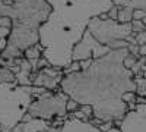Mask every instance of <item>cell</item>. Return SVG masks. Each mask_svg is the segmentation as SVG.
Returning <instances> with one entry per match:
<instances>
[{
  "mask_svg": "<svg viewBox=\"0 0 146 132\" xmlns=\"http://www.w3.org/2000/svg\"><path fill=\"white\" fill-rule=\"evenodd\" d=\"M129 49H114L91 59L86 68L63 76L60 90L69 98L92 107V117L101 122H120L130 110L123 100L126 92H136L135 74L124 66Z\"/></svg>",
  "mask_w": 146,
  "mask_h": 132,
  "instance_id": "6da1fadb",
  "label": "cell"
},
{
  "mask_svg": "<svg viewBox=\"0 0 146 132\" xmlns=\"http://www.w3.org/2000/svg\"><path fill=\"white\" fill-rule=\"evenodd\" d=\"M51 13L40 27L42 56L51 66L64 69L72 63L75 46L86 32L89 21L114 6L113 0H47Z\"/></svg>",
  "mask_w": 146,
  "mask_h": 132,
  "instance_id": "7a4b0ae2",
  "label": "cell"
},
{
  "mask_svg": "<svg viewBox=\"0 0 146 132\" xmlns=\"http://www.w3.org/2000/svg\"><path fill=\"white\" fill-rule=\"evenodd\" d=\"M51 13L47 0H0V18L12 22L7 46L0 53L5 60L23 57L28 47L40 43V27Z\"/></svg>",
  "mask_w": 146,
  "mask_h": 132,
  "instance_id": "3957f363",
  "label": "cell"
},
{
  "mask_svg": "<svg viewBox=\"0 0 146 132\" xmlns=\"http://www.w3.org/2000/svg\"><path fill=\"white\" fill-rule=\"evenodd\" d=\"M44 91V87L19 85L18 81L0 82V131L12 132L22 121L31 101Z\"/></svg>",
  "mask_w": 146,
  "mask_h": 132,
  "instance_id": "277c9868",
  "label": "cell"
},
{
  "mask_svg": "<svg viewBox=\"0 0 146 132\" xmlns=\"http://www.w3.org/2000/svg\"><path fill=\"white\" fill-rule=\"evenodd\" d=\"M88 31L101 44L108 46L111 50L124 49V47H129L130 43H135L131 22L121 23L111 18L102 19L101 16H94L89 21Z\"/></svg>",
  "mask_w": 146,
  "mask_h": 132,
  "instance_id": "5b68a950",
  "label": "cell"
},
{
  "mask_svg": "<svg viewBox=\"0 0 146 132\" xmlns=\"http://www.w3.org/2000/svg\"><path fill=\"white\" fill-rule=\"evenodd\" d=\"M67 101L69 95L62 90L50 91L45 90L42 94L36 95L28 106V113L32 117L44 119V121H54L57 117L67 116Z\"/></svg>",
  "mask_w": 146,
  "mask_h": 132,
  "instance_id": "8992f818",
  "label": "cell"
},
{
  "mask_svg": "<svg viewBox=\"0 0 146 132\" xmlns=\"http://www.w3.org/2000/svg\"><path fill=\"white\" fill-rule=\"evenodd\" d=\"M110 50H111V49H110L108 46L101 44V43L86 29V32L83 34L82 40L75 46V49H73L72 60L83 62V60H89V59H98V57L107 54Z\"/></svg>",
  "mask_w": 146,
  "mask_h": 132,
  "instance_id": "52a82bcc",
  "label": "cell"
},
{
  "mask_svg": "<svg viewBox=\"0 0 146 132\" xmlns=\"http://www.w3.org/2000/svg\"><path fill=\"white\" fill-rule=\"evenodd\" d=\"M121 132H146V101L136 104L120 121Z\"/></svg>",
  "mask_w": 146,
  "mask_h": 132,
  "instance_id": "ba28073f",
  "label": "cell"
},
{
  "mask_svg": "<svg viewBox=\"0 0 146 132\" xmlns=\"http://www.w3.org/2000/svg\"><path fill=\"white\" fill-rule=\"evenodd\" d=\"M58 132H102V131L100 129V126L94 125L91 121H80L72 113H67Z\"/></svg>",
  "mask_w": 146,
  "mask_h": 132,
  "instance_id": "9c48e42d",
  "label": "cell"
},
{
  "mask_svg": "<svg viewBox=\"0 0 146 132\" xmlns=\"http://www.w3.org/2000/svg\"><path fill=\"white\" fill-rule=\"evenodd\" d=\"M63 76H51V75L45 74L42 69H40L38 72H36L35 79L32 81V85H35V87H44L45 90L56 91V90H60V82H62Z\"/></svg>",
  "mask_w": 146,
  "mask_h": 132,
  "instance_id": "30bf717a",
  "label": "cell"
},
{
  "mask_svg": "<svg viewBox=\"0 0 146 132\" xmlns=\"http://www.w3.org/2000/svg\"><path fill=\"white\" fill-rule=\"evenodd\" d=\"M51 125L50 121H44V119L32 117L28 122H19L12 132H45V129Z\"/></svg>",
  "mask_w": 146,
  "mask_h": 132,
  "instance_id": "8fae6325",
  "label": "cell"
},
{
  "mask_svg": "<svg viewBox=\"0 0 146 132\" xmlns=\"http://www.w3.org/2000/svg\"><path fill=\"white\" fill-rule=\"evenodd\" d=\"M133 13H135V7L131 6H118V18L117 21L121 23H127L133 21Z\"/></svg>",
  "mask_w": 146,
  "mask_h": 132,
  "instance_id": "7c38bea8",
  "label": "cell"
},
{
  "mask_svg": "<svg viewBox=\"0 0 146 132\" xmlns=\"http://www.w3.org/2000/svg\"><path fill=\"white\" fill-rule=\"evenodd\" d=\"M23 57L28 59V60H38V59L42 57V47L41 44H35V46H31L28 49L23 52Z\"/></svg>",
  "mask_w": 146,
  "mask_h": 132,
  "instance_id": "4fadbf2b",
  "label": "cell"
},
{
  "mask_svg": "<svg viewBox=\"0 0 146 132\" xmlns=\"http://www.w3.org/2000/svg\"><path fill=\"white\" fill-rule=\"evenodd\" d=\"M113 3L117 6H131L146 12V0H113Z\"/></svg>",
  "mask_w": 146,
  "mask_h": 132,
  "instance_id": "5bb4252c",
  "label": "cell"
},
{
  "mask_svg": "<svg viewBox=\"0 0 146 132\" xmlns=\"http://www.w3.org/2000/svg\"><path fill=\"white\" fill-rule=\"evenodd\" d=\"M135 82H136V94L140 97H146V78L142 75V72L135 75Z\"/></svg>",
  "mask_w": 146,
  "mask_h": 132,
  "instance_id": "9a60e30c",
  "label": "cell"
},
{
  "mask_svg": "<svg viewBox=\"0 0 146 132\" xmlns=\"http://www.w3.org/2000/svg\"><path fill=\"white\" fill-rule=\"evenodd\" d=\"M80 69H82L80 62H78V60H72V63H70L67 68L63 69V74L67 75V74H72V72H78V70H80Z\"/></svg>",
  "mask_w": 146,
  "mask_h": 132,
  "instance_id": "2e32d148",
  "label": "cell"
},
{
  "mask_svg": "<svg viewBox=\"0 0 146 132\" xmlns=\"http://www.w3.org/2000/svg\"><path fill=\"white\" fill-rule=\"evenodd\" d=\"M137 59H139V56L133 54V53H129V54L124 57V66L129 68V69H131V66L137 62Z\"/></svg>",
  "mask_w": 146,
  "mask_h": 132,
  "instance_id": "e0dca14e",
  "label": "cell"
},
{
  "mask_svg": "<svg viewBox=\"0 0 146 132\" xmlns=\"http://www.w3.org/2000/svg\"><path fill=\"white\" fill-rule=\"evenodd\" d=\"M131 28H133V34H136V32L145 31V29H146V25L143 23V21L133 19V21H131Z\"/></svg>",
  "mask_w": 146,
  "mask_h": 132,
  "instance_id": "ac0fdd59",
  "label": "cell"
},
{
  "mask_svg": "<svg viewBox=\"0 0 146 132\" xmlns=\"http://www.w3.org/2000/svg\"><path fill=\"white\" fill-rule=\"evenodd\" d=\"M133 35H135V43L136 44L142 46V44L146 43V29L145 31H140V32H136V34H133Z\"/></svg>",
  "mask_w": 146,
  "mask_h": 132,
  "instance_id": "d6986e66",
  "label": "cell"
},
{
  "mask_svg": "<svg viewBox=\"0 0 146 132\" xmlns=\"http://www.w3.org/2000/svg\"><path fill=\"white\" fill-rule=\"evenodd\" d=\"M78 109H79V103L75 101V100H72V98H69V101H67V113H73Z\"/></svg>",
  "mask_w": 146,
  "mask_h": 132,
  "instance_id": "ffe728a7",
  "label": "cell"
},
{
  "mask_svg": "<svg viewBox=\"0 0 146 132\" xmlns=\"http://www.w3.org/2000/svg\"><path fill=\"white\" fill-rule=\"evenodd\" d=\"M107 16L117 21V18H118V6H117V5H114L111 9H110V10L107 12Z\"/></svg>",
  "mask_w": 146,
  "mask_h": 132,
  "instance_id": "44dd1931",
  "label": "cell"
},
{
  "mask_svg": "<svg viewBox=\"0 0 146 132\" xmlns=\"http://www.w3.org/2000/svg\"><path fill=\"white\" fill-rule=\"evenodd\" d=\"M79 109L86 115L88 117H92V115H94V110H92V107L91 106H88V104H80L79 106Z\"/></svg>",
  "mask_w": 146,
  "mask_h": 132,
  "instance_id": "7402d4cb",
  "label": "cell"
},
{
  "mask_svg": "<svg viewBox=\"0 0 146 132\" xmlns=\"http://www.w3.org/2000/svg\"><path fill=\"white\" fill-rule=\"evenodd\" d=\"M143 18H146V12L142 10V9H135V13H133V19L142 21Z\"/></svg>",
  "mask_w": 146,
  "mask_h": 132,
  "instance_id": "603a6c76",
  "label": "cell"
},
{
  "mask_svg": "<svg viewBox=\"0 0 146 132\" xmlns=\"http://www.w3.org/2000/svg\"><path fill=\"white\" fill-rule=\"evenodd\" d=\"M111 126H114V122H113V121H108V122H102V123L100 125V129H101L102 132H107Z\"/></svg>",
  "mask_w": 146,
  "mask_h": 132,
  "instance_id": "cb8c5ba5",
  "label": "cell"
},
{
  "mask_svg": "<svg viewBox=\"0 0 146 132\" xmlns=\"http://www.w3.org/2000/svg\"><path fill=\"white\" fill-rule=\"evenodd\" d=\"M9 32H10V28H6V27H0V40H2V38H7Z\"/></svg>",
  "mask_w": 146,
  "mask_h": 132,
  "instance_id": "d4e9b609",
  "label": "cell"
},
{
  "mask_svg": "<svg viewBox=\"0 0 146 132\" xmlns=\"http://www.w3.org/2000/svg\"><path fill=\"white\" fill-rule=\"evenodd\" d=\"M0 27H6V28H10L12 27V22L9 18H0Z\"/></svg>",
  "mask_w": 146,
  "mask_h": 132,
  "instance_id": "484cf974",
  "label": "cell"
},
{
  "mask_svg": "<svg viewBox=\"0 0 146 132\" xmlns=\"http://www.w3.org/2000/svg\"><path fill=\"white\" fill-rule=\"evenodd\" d=\"M5 65L12 66V65H13V60H5V59L2 57V54H0V66H5Z\"/></svg>",
  "mask_w": 146,
  "mask_h": 132,
  "instance_id": "4316f807",
  "label": "cell"
},
{
  "mask_svg": "<svg viewBox=\"0 0 146 132\" xmlns=\"http://www.w3.org/2000/svg\"><path fill=\"white\" fill-rule=\"evenodd\" d=\"M107 132H121V129H120V126H111Z\"/></svg>",
  "mask_w": 146,
  "mask_h": 132,
  "instance_id": "83f0119b",
  "label": "cell"
},
{
  "mask_svg": "<svg viewBox=\"0 0 146 132\" xmlns=\"http://www.w3.org/2000/svg\"><path fill=\"white\" fill-rule=\"evenodd\" d=\"M142 75L146 78V63H145V65H143V68H142Z\"/></svg>",
  "mask_w": 146,
  "mask_h": 132,
  "instance_id": "f1b7e54d",
  "label": "cell"
},
{
  "mask_svg": "<svg viewBox=\"0 0 146 132\" xmlns=\"http://www.w3.org/2000/svg\"><path fill=\"white\" fill-rule=\"evenodd\" d=\"M0 132H2V131H0Z\"/></svg>",
  "mask_w": 146,
  "mask_h": 132,
  "instance_id": "f546056e",
  "label": "cell"
}]
</instances>
